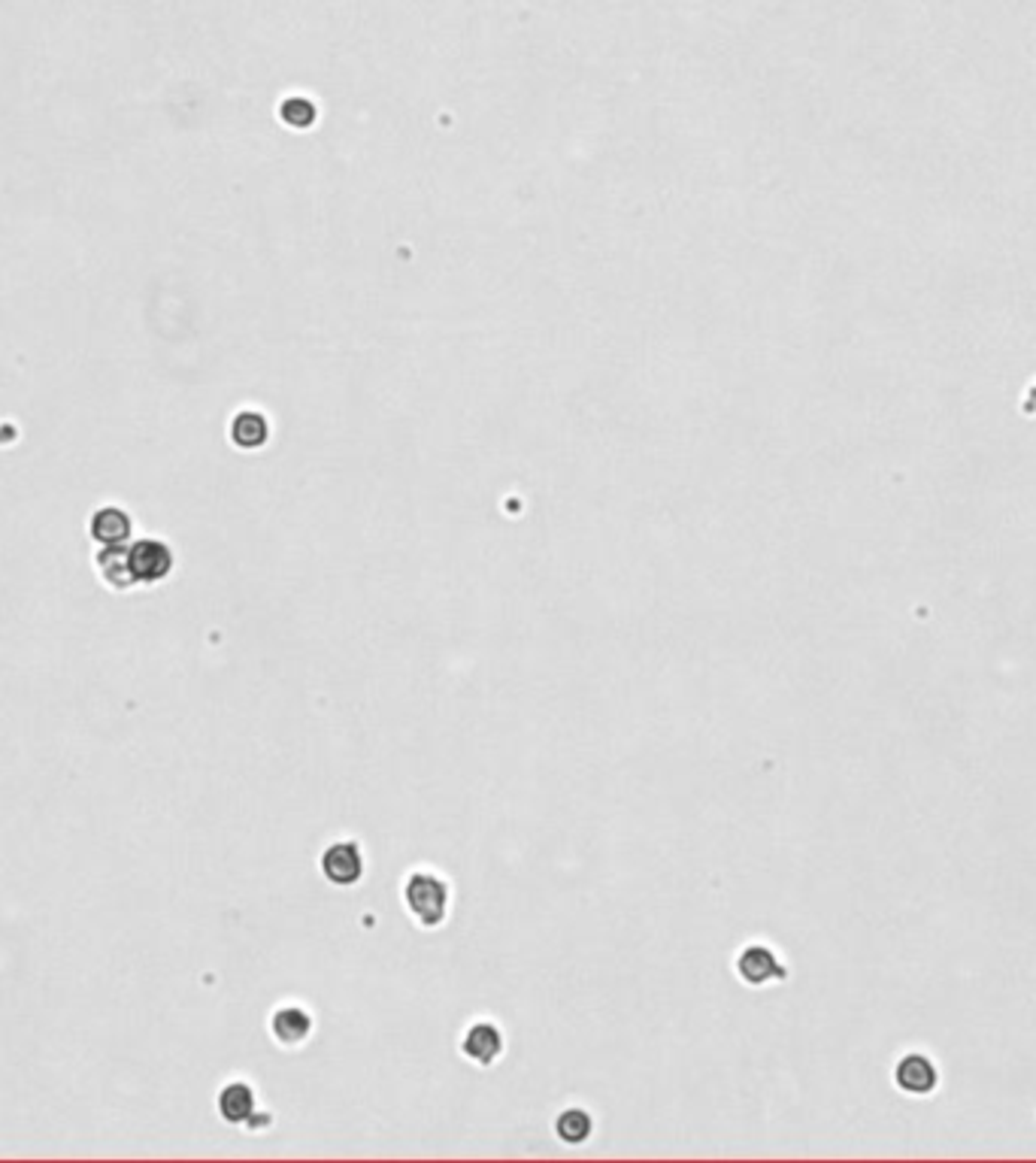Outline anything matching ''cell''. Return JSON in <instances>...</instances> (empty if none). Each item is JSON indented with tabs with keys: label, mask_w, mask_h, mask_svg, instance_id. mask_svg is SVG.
<instances>
[{
	"label": "cell",
	"mask_w": 1036,
	"mask_h": 1163,
	"mask_svg": "<svg viewBox=\"0 0 1036 1163\" xmlns=\"http://www.w3.org/2000/svg\"><path fill=\"white\" fill-rule=\"evenodd\" d=\"M449 881L433 870H415L404 881V906L413 915V921L424 930H433L449 915Z\"/></svg>",
	"instance_id": "6da1fadb"
},
{
	"label": "cell",
	"mask_w": 1036,
	"mask_h": 1163,
	"mask_svg": "<svg viewBox=\"0 0 1036 1163\" xmlns=\"http://www.w3.org/2000/svg\"><path fill=\"white\" fill-rule=\"evenodd\" d=\"M318 870L333 888H355L364 878V849L355 840H336L330 843L321 858Z\"/></svg>",
	"instance_id": "7a4b0ae2"
},
{
	"label": "cell",
	"mask_w": 1036,
	"mask_h": 1163,
	"mask_svg": "<svg viewBox=\"0 0 1036 1163\" xmlns=\"http://www.w3.org/2000/svg\"><path fill=\"white\" fill-rule=\"evenodd\" d=\"M736 975H739L745 984H752V988H767V984H773V981H782V978L788 975V969H785V964L776 958V952H773L770 946H758V943H752V946H745V949L736 955Z\"/></svg>",
	"instance_id": "3957f363"
},
{
	"label": "cell",
	"mask_w": 1036,
	"mask_h": 1163,
	"mask_svg": "<svg viewBox=\"0 0 1036 1163\" xmlns=\"http://www.w3.org/2000/svg\"><path fill=\"white\" fill-rule=\"evenodd\" d=\"M504 1049H507V1040L495 1021H476L464 1030L461 1052L476 1066H495L504 1058Z\"/></svg>",
	"instance_id": "277c9868"
},
{
	"label": "cell",
	"mask_w": 1036,
	"mask_h": 1163,
	"mask_svg": "<svg viewBox=\"0 0 1036 1163\" xmlns=\"http://www.w3.org/2000/svg\"><path fill=\"white\" fill-rule=\"evenodd\" d=\"M137 582H161L173 570V552L161 540H140L127 549Z\"/></svg>",
	"instance_id": "5b68a950"
},
{
	"label": "cell",
	"mask_w": 1036,
	"mask_h": 1163,
	"mask_svg": "<svg viewBox=\"0 0 1036 1163\" xmlns=\"http://www.w3.org/2000/svg\"><path fill=\"white\" fill-rule=\"evenodd\" d=\"M312 1027H315V1021H312L310 1009H304V1006H279L270 1018L273 1040L279 1046H289V1049L304 1046L312 1036Z\"/></svg>",
	"instance_id": "8992f818"
},
{
	"label": "cell",
	"mask_w": 1036,
	"mask_h": 1163,
	"mask_svg": "<svg viewBox=\"0 0 1036 1163\" xmlns=\"http://www.w3.org/2000/svg\"><path fill=\"white\" fill-rule=\"evenodd\" d=\"M218 1115L227 1124H252L255 1118V1091L246 1081H230L218 1094Z\"/></svg>",
	"instance_id": "52a82bcc"
},
{
	"label": "cell",
	"mask_w": 1036,
	"mask_h": 1163,
	"mask_svg": "<svg viewBox=\"0 0 1036 1163\" xmlns=\"http://www.w3.org/2000/svg\"><path fill=\"white\" fill-rule=\"evenodd\" d=\"M92 537L101 546H124L131 537V518L118 506H104L92 518Z\"/></svg>",
	"instance_id": "ba28073f"
},
{
	"label": "cell",
	"mask_w": 1036,
	"mask_h": 1163,
	"mask_svg": "<svg viewBox=\"0 0 1036 1163\" xmlns=\"http://www.w3.org/2000/svg\"><path fill=\"white\" fill-rule=\"evenodd\" d=\"M95 561H98V570H101V576H104L109 588H121L124 591V588L137 585V576L131 570V555L121 546H104Z\"/></svg>",
	"instance_id": "9c48e42d"
},
{
	"label": "cell",
	"mask_w": 1036,
	"mask_h": 1163,
	"mask_svg": "<svg viewBox=\"0 0 1036 1163\" xmlns=\"http://www.w3.org/2000/svg\"><path fill=\"white\" fill-rule=\"evenodd\" d=\"M555 1133H558V1140L567 1143V1146H582V1143L594 1133V1118H591V1112H585V1109H579V1106H570V1109L558 1112V1118H555Z\"/></svg>",
	"instance_id": "30bf717a"
},
{
	"label": "cell",
	"mask_w": 1036,
	"mask_h": 1163,
	"mask_svg": "<svg viewBox=\"0 0 1036 1163\" xmlns=\"http://www.w3.org/2000/svg\"><path fill=\"white\" fill-rule=\"evenodd\" d=\"M230 437L240 449H258L267 443V421L258 412H240L230 424Z\"/></svg>",
	"instance_id": "8fae6325"
}]
</instances>
